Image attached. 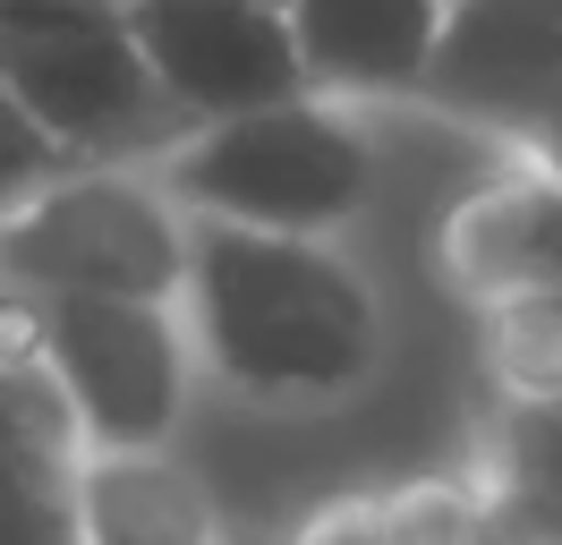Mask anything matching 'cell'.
Here are the masks:
<instances>
[{
  "label": "cell",
  "instance_id": "5b68a950",
  "mask_svg": "<svg viewBox=\"0 0 562 545\" xmlns=\"http://www.w3.org/2000/svg\"><path fill=\"white\" fill-rule=\"evenodd\" d=\"M35 315H43V367L60 375L86 452H162L179 435L188 392L205 375L179 299L77 290Z\"/></svg>",
  "mask_w": 562,
  "mask_h": 545
},
{
  "label": "cell",
  "instance_id": "8992f818",
  "mask_svg": "<svg viewBox=\"0 0 562 545\" xmlns=\"http://www.w3.org/2000/svg\"><path fill=\"white\" fill-rule=\"evenodd\" d=\"M418 102L537 154L562 129V0H452Z\"/></svg>",
  "mask_w": 562,
  "mask_h": 545
},
{
  "label": "cell",
  "instance_id": "ba28073f",
  "mask_svg": "<svg viewBox=\"0 0 562 545\" xmlns=\"http://www.w3.org/2000/svg\"><path fill=\"white\" fill-rule=\"evenodd\" d=\"M435 247L469 307L562 290V170L528 145H503V163L443 213Z\"/></svg>",
  "mask_w": 562,
  "mask_h": 545
},
{
  "label": "cell",
  "instance_id": "3957f363",
  "mask_svg": "<svg viewBox=\"0 0 562 545\" xmlns=\"http://www.w3.org/2000/svg\"><path fill=\"white\" fill-rule=\"evenodd\" d=\"M196 213L154 163H69L0 213V299L52 307L77 290L179 299Z\"/></svg>",
  "mask_w": 562,
  "mask_h": 545
},
{
  "label": "cell",
  "instance_id": "6da1fadb",
  "mask_svg": "<svg viewBox=\"0 0 562 545\" xmlns=\"http://www.w3.org/2000/svg\"><path fill=\"white\" fill-rule=\"evenodd\" d=\"M179 307L205 375L273 418L341 409L384 367V299L324 231H256L196 213Z\"/></svg>",
  "mask_w": 562,
  "mask_h": 545
},
{
  "label": "cell",
  "instance_id": "52a82bcc",
  "mask_svg": "<svg viewBox=\"0 0 562 545\" xmlns=\"http://www.w3.org/2000/svg\"><path fill=\"white\" fill-rule=\"evenodd\" d=\"M145 60L188 111V129L307 94V52L290 26V0H128Z\"/></svg>",
  "mask_w": 562,
  "mask_h": 545
},
{
  "label": "cell",
  "instance_id": "7a4b0ae2",
  "mask_svg": "<svg viewBox=\"0 0 562 545\" xmlns=\"http://www.w3.org/2000/svg\"><path fill=\"white\" fill-rule=\"evenodd\" d=\"M367 102L341 94H290L256 102L231 120H205L179 145L154 154V170L171 179V197L188 213H222V222H256V231H324L341 238L375 204V136L358 120Z\"/></svg>",
  "mask_w": 562,
  "mask_h": 545
},
{
  "label": "cell",
  "instance_id": "8fae6325",
  "mask_svg": "<svg viewBox=\"0 0 562 545\" xmlns=\"http://www.w3.org/2000/svg\"><path fill=\"white\" fill-rule=\"evenodd\" d=\"M77 520L103 545H196L222 537V511L196 477L162 452H86L77 460Z\"/></svg>",
  "mask_w": 562,
  "mask_h": 545
},
{
  "label": "cell",
  "instance_id": "5bb4252c",
  "mask_svg": "<svg viewBox=\"0 0 562 545\" xmlns=\"http://www.w3.org/2000/svg\"><path fill=\"white\" fill-rule=\"evenodd\" d=\"M69 163H77V154L43 129L35 102L18 94V86H9V68H0V213H9L18 197H35L43 179H52V170H69Z\"/></svg>",
  "mask_w": 562,
  "mask_h": 545
},
{
  "label": "cell",
  "instance_id": "30bf717a",
  "mask_svg": "<svg viewBox=\"0 0 562 545\" xmlns=\"http://www.w3.org/2000/svg\"><path fill=\"white\" fill-rule=\"evenodd\" d=\"M469 477L486 494L494 537L562 545V392H486Z\"/></svg>",
  "mask_w": 562,
  "mask_h": 545
},
{
  "label": "cell",
  "instance_id": "9c48e42d",
  "mask_svg": "<svg viewBox=\"0 0 562 545\" xmlns=\"http://www.w3.org/2000/svg\"><path fill=\"white\" fill-rule=\"evenodd\" d=\"M452 0H290L316 94L341 102H418L435 34Z\"/></svg>",
  "mask_w": 562,
  "mask_h": 545
},
{
  "label": "cell",
  "instance_id": "9a60e30c",
  "mask_svg": "<svg viewBox=\"0 0 562 545\" xmlns=\"http://www.w3.org/2000/svg\"><path fill=\"white\" fill-rule=\"evenodd\" d=\"M537 154H546V163H554V170H562V129H554V136H546V145H537Z\"/></svg>",
  "mask_w": 562,
  "mask_h": 545
},
{
  "label": "cell",
  "instance_id": "277c9868",
  "mask_svg": "<svg viewBox=\"0 0 562 545\" xmlns=\"http://www.w3.org/2000/svg\"><path fill=\"white\" fill-rule=\"evenodd\" d=\"M0 68L77 163H154L188 136L128 0H0Z\"/></svg>",
  "mask_w": 562,
  "mask_h": 545
},
{
  "label": "cell",
  "instance_id": "7c38bea8",
  "mask_svg": "<svg viewBox=\"0 0 562 545\" xmlns=\"http://www.w3.org/2000/svg\"><path fill=\"white\" fill-rule=\"evenodd\" d=\"M307 545H469L494 537L486 494L477 477H392V486H358V494H333L299 520Z\"/></svg>",
  "mask_w": 562,
  "mask_h": 545
},
{
  "label": "cell",
  "instance_id": "4fadbf2b",
  "mask_svg": "<svg viewBox=\"0 0 562 545\" xmlns=\"http://www.w3.org/2000/svg\"><path fill=\"white\" fill-rule=\"evenodd\" d=\"M0 537H18V545L86 537V520H77V460H0Z\"/></svg>",
  "mask_w": 562,
  "mask_h": 545
}]
</instances>
